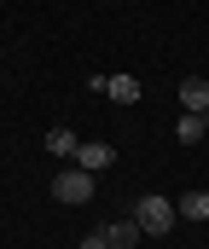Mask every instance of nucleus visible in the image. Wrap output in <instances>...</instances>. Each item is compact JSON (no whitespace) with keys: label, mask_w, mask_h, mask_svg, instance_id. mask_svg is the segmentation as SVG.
<instances>
[{"label":"nucleus","mask_w":209,"mask_h":249,"mask_svg":"<svg viewBox=\"0 0 209 249\" xmlns=\"http://www.w3.org/2000/svg\"><path fill=\"white\" fill-rule=\"evenodd\" d=\"M134 220H139V232H145V238H163V232H174L180 209H174L169 197H157V191H151V197H139V203H134Z\"/></svg>","instance_id":"nucleus-1"},{"label":"nucleus","mask_w":209,"mask_h":249,"mask_svg":"<svg viewBox=\"0 0 209 249\" xmlns=\"http://www.w3.org/2000/svg\"><path fill=\"white\" fill-rule=\"evenodd\" d=\"M53 197H58V203H70V209H81V203L93 197V174H87V168H76V162H70V168H58V174H53Z\"/></svg>","instance_id":"nucleus-2"},{"label":"nucleus","mask_w":209,"mask_h":249,"mask_svg":"<svg viewBox=\"0 0 209 249\" xmlns=\"http://www.w3.org/2000/svg\"><path fill=\"white\" fill-rule=\"evenodd\" d=\"M70 162H76V168H87V174H99V168H111V162H116V145H105V139H81Z\"/></svg>","instance_id":"nucleus-3"},{"label":"nucleus","mask_w":209,"mask_h":249,"mask_svg":"<svg viewBox=\"0 0 209 249\" xmlns=\"http://www.w3.org/2000/svg\"><path fill=\"white\" fill-rule=\"evenodd\" d=\"M180 110L209 116V81H204V75H186V81H180Z\"/></svg>","instance_id":"nucleus-4"},{"label":"nucleus","mask_w":209,"mask_h":249,"mask_svg":"<svg viewBox=\"0 0 209 249\" xmlns=\"http://www.w3.org/2000/svg\"><path fill=\"white\" fill-rule=\"evenodd\" d=\"M139 238H145V232H139V220H134V214L105 226V244H111V249H139Z\"/></svg>","instance_id":"nucleus-5"},{"label":"nucleus","mask_w":209,"mask_h":249,"mask_svg":"<svg viewBox=\"0 0 209 249\" xmlns=\"http://www.w3.org/2000/svg\"><path fill=\"white\" fill-rule=\"evenodd\" d=\"M105 99L111 105H139V81L134 75H105Z\"/></svg>","instance_id":"nucleus-6"},{"label":"nucleus","mask_w":209,"mask_h":249,"mask_svg":"<svg viewBox=\"0 0 209 249\" xmlns=\"http://www.w3.org/2000/svg\"><path fill=\"white\" fill-rule=\"evenodd\" d=\"M204 133H209V116H198V110H180V122H174V139H180V145H198Z\"/></svg>","instance_id":"nucleus-7"},{"label":"nucleus","mask_w":209,"mask_h":249,"mask_svg":"<svg viewBox=\"0 0 209 249\" xmlns=\"http://www.w3.org/2000/svg\"><path fill=\"white\" fill-rule=\"evenodd\" d=\"M41 145H47L53 157H76V145H81V139H76L70 127H47V139H41Z\"/></svg>","instance_id":"nucleus-8"},{"label":"nucleus","mask_w":209,"mask_h":249,"mask_svg":"<svg viewBox=\"0 0 209 249\" xmlns=\"http://www.w3.org/2000/svg\"><path fill=\"white\" fill-rule=\"evenodd\" d=\"M174 209H180L186 220H209V191H186V197H180Z\"/></svg>","instance_id":"nucleus-9"},{"label":"nucleus","mask_w":209,"mask_h":249,"mask_svg":"<svg viewBox=\"0 0 209 249\" xmlns=\"http://www.w3.org/2000/svg\"><path fill=\"white\" fill-rule=\"evenodd\" d=\"M81 249H111V244H105V226H93V232L81 238Z\"/></svg>","instance_id":"nucleus-10"}]
</instances>
